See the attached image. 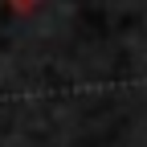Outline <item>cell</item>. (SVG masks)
I'll use <instances>...</instances> for the list:
<instances>
[{"label":"cell","mask_w":147,"mask_h":147,"mask_svg":"<svg viewBox=\"0 0 147 147\" xmlns=\"http://www.w3.org/2000/svg\"><path fill=\"white\" fill-rule=\"evenodd\" d=\"M12 8L16 12H29V8H37V0H12Z\"/></svg>","instance_id":"cell-1"}]
</instances>
